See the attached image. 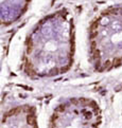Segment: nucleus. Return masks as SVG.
<instances>
[{
  "label": "nucleus",
  "instance_id": "f257e3e1",
  "mask_svg": "<svg viewBox=\"0 0 122 128\" xmlns=\"http://www.w3.org/2000/svg\"><path fill=\"white\" fill-rule=\"evenodd\" d=\"M74 57V24L71 13L60 10L40 21L28 38L24 69L35 78L68 71Z\"/></svg>",
  "mask_w": 122,
  "mask_h": 128
},
{
  "label": "nucleus",
  "instance_id": "f03ea898",
  "mask_svg": "<svg viewBox=\"0 0 122 128\" xmlns=\"http://www.w3.org/2000/svg\"><path fill=\"white\" fill-rule=\"evenodd\" d=\"M88 42L94 70L107 72L122 66V6L108 8L94 18Z\"/></svg>",
  "mask_w": 122,
  "mask_h": 128
},
{
  "label": "nucleus",
  "instance_id": "7ed1b4c3",
  "mask_svg": "<svg viewBox=\"0 0 122 128\" xmlns=\"http://www.w3.org/2000/svg\"><path fill=\"white\" fill-rule=\"evenodd\" d=\"M102 113L96 100L88 98H72L54 109L50 128H100Z\"/></svg>",
  "mask_w": 122,
  "mask_h": 128
},
{
  "label": "nucleus",
  "instance_id": "20e7f679",
  "mask_svg": "<svg viewBox=\"0 0 122 128\" xmlns=\"http://www.w3.org/2000/svg\"><path fill=\"white\" fill-rule=\"evenodd\" d=\"M0 128H38L35 108L25 105L8 110L0 120Z\"/></svg>",
  "mask_w": 122,
  "mask_h": 128
}]
</instances>
